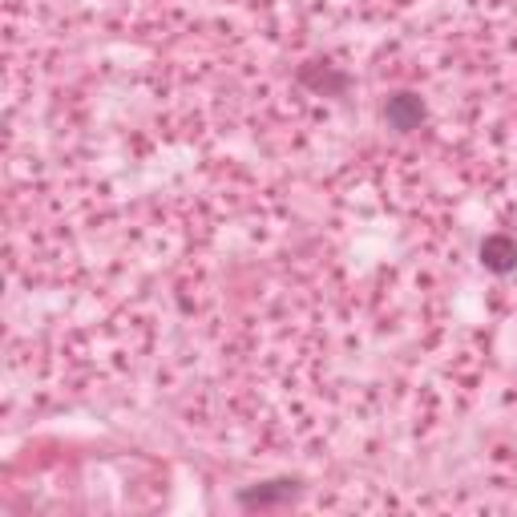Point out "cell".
<instances>
[{
    "label": "cell",
    "mask_w": 517,
    "mask_h": 517,
    "mask_svg": "<svg viewBox=\"0 0 517 517\" xmlns=\"http://www.w3.org/2000/svg\"><path fill=\"white\" fill-rule=\"evenodd\" d=\"M384 122L396 130V134H412V130H421V122H425V101H421V93H392L388 101H384Z\"/></svg>",
    "instance_id": "7a4b0ae2"
},
{
    "label": "cell",
    "mask_w": 517,
    "mask_h": 517,
    "mask_svg": "<svg viewBox=\"0 0 517 517\" xmlns=\"http://www.w3.org/2000/svg\"><path fill=\"white\" fill-rule=\"evenodd\" d=\"M299 77H303V81H312V85H320V89H344V85H348V77H340V73H328V69H324V77H316L312 69H303Z\"/></svg>",
    "instance_id": "277c9868"
},
{
    "label": "cell",
    "mask_w": 517,
    "mask_h": 517,
    "mask_svg": "<svg viewBox=\"0 0 517 517\" xmlns=\"http://www.w3.org/2000/svg\"><path fill=\"white\" fill-rule=\"evenodd\" d=\"M299 493H303L299 481L279 477V481H263V485L243 489V493H239V505H243V509H275V505H291Z\"/></svg>",
    "instance_id": "6da1fadb"
},
{
    "label": "cell",
    "mask_w": 517,
    "mask_h": 517,
    "mask_svg": "<svg viewBox=\"0 0 517 517\" xmlns=\"http://www.w3.org/2000/svg\"><path fill=\"white\" fill-rule=\"evenodd\" d=\"M481 263H485V271H493V275L517 271V243H513L509 235H485V239H481Z\"/></svg>",
    "instance_id": "3957f363"
}]
</instances>
